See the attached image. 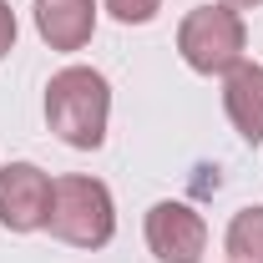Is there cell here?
<instances>
[{"instance_id": "obj_1", "label": "cell", "mask_w": 263, "mask_h": 263, "mask_svg": "<svg viewBox=\"0 0 263 263\" xmlns=\"http://www.w3.org/2000/svg\"><path fill=\"white\" fill-rule=\"evenodd\" d=\"M106 117H111V86L91 66H61L46 86V122L76 152H97L106 142Z\"/></svg>"}, {"instance_id": "obj_2", "label": "cell", "mask_w": 263, "mask_h": 263, "mask_svg": "<svg viewBox=\"0 0 263 263\" xmlns=\"http://www.w3.org/2000/svg\"><path fill=\"white\" fill-rule=\"evenodd\" d=\"M51 238H61L71 248H106L117 233V202L106 193V182L66 172L51 182V213H46Z\"/></svg>"}, {"instance_id": "obj_3", "label": "cell", "mask_w": 263, "mask_h": 263, "mask_svg": "<svg viewBox=\"0 0 263 263\" xmlns=\"http://www.w3.org/2000/svg\"><path fill=\"white\" fill-rule=\"evenodd\" d=\"M243 46H248V26L228 5H197L177 26V51L197 76H228L243 61Z\"/></svg>"}, {"instance_id": "obj_4", "label": "cell", "mask_w": 263, "mask_h": 263, "mask_svg": "<svg viewBox=\"0 0 263 263\" xmlns=\"http://www.w3.org/2000/svg\"><path fill=\"white\" fill-rule=\"evenodd\" d=\"M147 248L157 263H202L208 253V223L187 202H152L147 208Z\"/></svg>"}, {"instance_id": "obj_5", "label": "cell", "mask_w": 263, "mask_h": 263, "mask_svg": "<svg viewBox=\"0 0 263 263\" xmlns=\"http://www.w3.org/2000/svg\"><path fill=\"white\" fill-rule=\"evenodd\" d=\"M51 213V177L35 162H5L0 167V228L35 233Z\"/></svg>"}, {"instance_id": "obj_6", "label": "cell", "mask_w": 263, "mask_h": 263, "mask_svg": "<svg viewBox=\"0 0 263 263\" xmlns=\"http://www.w3.org/2000/svg\"><path fill=\"white\" fill-rule=\"evenodd\" d=\"M35 31L51 51H81L97 31V5L91 0H35Z\"/></svg>"}, {"instance_id": "obj_7", "label": "cell", "mask_w": 263, "mask_h": 263, "mask_svg": "<svg viewBox=\"0 0 263 263\" xmlns=\"http://www.w3.org/2000/svg\"><path fill=\"white\" fill-rule=\"evenodd\" d=\"M223 106H228V122L238 127L243 142H263V66L238 61L223 81Z\"/></svg>"}, {"instance_id": "obj_8", "label": "cell", "mask_w": 263, "mask_h": 263, "mask_svg": "<svg viewBox=\"0 0 263 263\" xmlns=\"http://www.w3.org/2000/svg\"><path fill=\"white\" fill-rule=\"evenodd\" d=\"M223 248L233 253V263H263V208H243V213H233Z\"/></svg>"}, {"instance_id": "obj_9", "label": "cell", "mask_w": 263, "mask_h": 263, "mask_svg": "<svg viewBox=\"0 0 263 263\" xmlns=\"http://www.w3.org/2000/svg\"><path fill=\"white\" fill-rule=\"evenodd\" d=\"M106 10H111L122 26H147V21L162 10V0H106Z\"/></svg>"}, {"instance_id": "obj_10", "label": "cell", "mask_w": 263, "mask_h": 263, "mask_svg": "<svg viewBox=\"0 0 263 263\" xmlns=\"http://www.w3.org/2000/svg\"><path fill=\"white\" fill-rule=\"evenodd\" d=\"M10 46H15V10L0 0V56H5Z\"/></svg>"}, {"instance_id": "obj_11", "label": "cell", "mask_w": 263, "mask_h": 263, "mask_svg": "<svg viewBox=\"0 0 263 263\" xmlns=\"http://www.w3.org/2000/svg\"><path fill=\"white\" fill-rule=\"evenodd\" d=\"M218 5H228V10H253V5H263V0H218Z\"/></svg>"}]
</instances>
